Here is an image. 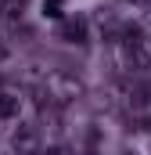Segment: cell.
<instances>
[{
	"label": "cell",
	"mask_w": 151,
	"mask_h": 155,
	"mask_svg": "<svg viewBox=\"0 0 151 155\" xmlns=\"http://www.w3.org/2000/svg\"><path fill=\"white\" fill-rule=\"evenodd\" d=\"M11 148L14 155H40V130L33 123H18L11 134Z\"/></svg>",
	"instance_id": "1"
},
{
	"label": "cell",
	"mask_w": 151,
	"mask_h": 155,
	"mask_svg": "<svg viewBox=\"0 0 151 155\" xmlns=\"http://www.w3.org/2000/svg\"><path fill=\"white\" fill-rule=\"evenodd\" d=\"M86 18H61V25H58V36L65 40V43H86Z\"/></svg>",
	"instance_id": "2"
},
{
	"label": "cell",
	"mask_w": 151,
	"mask_h": 155,
	"mask_svg": "<svg viewBox=\"0 0 151 155\" xmlns=\"http://www.w3.org/2000/svg\"><path fill=\"white\" fill-rule=\"evenodd\" d=\"M83 87H79V79L72 76H58L54 79V90H50V97H58V101H69V97H76Z\"/></svg>",
	"instance_id": "3"
},
{
	"label": "cell",
	"mask_w": 151,
	"mask_h": 155,
	"mask_svg": "<svg viewBox=\"0 0 151 155\" xmlns=\"http://www.w3.org/2000/svg\"><path fill=\"white\" fill-rule=\"evenodd\" d=\"M119 36H122L126 54H130V51H137V47H144V29H140V25H122V29H119Z\"/></svg>",
	"instance_id": "4"
},
{
	"label": "cell",
	"mask_w": 151,
	"mask_h": 155,
	"mask_svg": "<svg viewBox=\"0 0 151 155\" xmlns=\"http://www.w3.org/2000/svg\"><path fill=\"white\" fill-rule=\"evenodd\" d=\"M18 108H22L18 94H7V90H0V119H14V116H18Z\"/></svg>",
	"instance_id": "5"
},
{
	"label": "cell",
	"mask_w": 151,
	"mask_h": 155,
	"mask_svg": "<svg viewBox=\"0 0 151 155\" xmlns=\"http://www.w3.org/2000/svg\"><path fill=\"white\" fill-rule=\"evenodd\" d=\"M130 65L140 69V72H151V51H148V43L137 47V51H130Z\"/></svg>",
	"instance_id": "6"
},
{
	"label": "cell",
	"mask_w": 151,
	"mask_h": 155,
	"mask_svg": "<svg viewBox=\"0 0 151 155\" xmlns=\"http://www.w3.org/2000/svg\"><path fill=\"white\" fill-rule=\"evenodd\" d=\"M0 11H4V18H7V22H14V18H22V11H25V0H4V4H0Z\"/></svg>",
	"instance_id": "7"
},
{
	"label": "cell",
	"mask_w": 151,
	"mask_h": 155,
	"mask_svg": "<svg viewBox=\"0 0 151 155\" xmlns=\"http://www.w3.org/2000/svg\"><path fill=\"white\" fill-rule=\"evenodd\" d=\"M43 15L47 18H65V0H43Z\"/></svg>",
	"instance_id": "8"
},
{
	"label": "cell",
	"mask_w": 151,
	"mask_h": 155,
	"mask_svg": "<svg viewBox=\"0 0 151 155\" xmlns=\"http://www.w3.org/2000/svg\"><path fill=\"white\" fill-rule=\"evenodd\" d=\"M43 155H72V152H69L65 144H54V148H47V152H43Z\"/></svg>",
	"instance_id": "9"
},
{
	"label": "cell",
	"mask_w": 151,
	"mask_h": 155,
	"mask_svg": "<svg viewBox=\"0 0 151 155\" xmlns=\"http://www.w3.org/2000/svg\"><path fill=\"white\" fill-rule=\"evenodd\" d=\"M126 4H133V7H151V0H126Z\"/></svg>",
	"instance_id": "10"
},
{
	"label": "cell",
	"mask_w": 151,
	"mask_h": 155,
	"mask_svg": "<svg viewBox=\"0 0 151 155\" xmlns=\"http://www.w3.org/2000/svg\"><path fill=\"white\" fill-rule=\"evenodd\" d=\"M0 58H7V47H4V43H0Z\"/></svg>",
	"instance_id": "11"
},
{
	"label": "cell",
	"mask_w": 151,
	"mask_h": 155,
	"mask_svg": "<svg viewBox=\"0 0 151 155\" xmlns=\"http://www.w3.org/2000/svg\"><path fill=\"white\" fill-rule=\"evenodd\" d=\"M144 130H151V116H148V119H144Z\"/></svg>",
	"instance_id": "12"
},
{
	"label": "cell",
	"mask_w": 151,
	"mask_h": 155,
	"mask_svg": "<svg viewBox=\"0 0 151 155\" xmlns=\"http://www.w3.org/2000/svg\"><path fill=\"white\" fill-rule=\"evenodd\" d=\"M144 43H148V51H151V36H148V40H144Z\"/></svg>",
	"instance_id": "13"
},
{
	"label": "cell",
	"mask_w": 151,
	"mask_h": 155,
	"mask_svg": "<svg viewBox=\"0 0 151 155\" xmlns=\"http://www.w3.org/2000/svg\"><path fill=\"white\" fill-rule=\"evenodd\" d=\"M130 155H133V152H130Z\"/></svg>",
	"instance_id": "14"
}]
</instances>
